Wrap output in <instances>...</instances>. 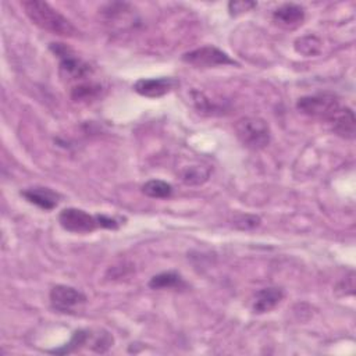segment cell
<instances>
[{
    "mask_svg": "<svg viewBox=\"0 0 356 356\" xmlns=\"http://www.w3.org/2000/svg\"><path fill=\"white\" fill-rule=\"evenodd\" d=\"M21 6L28 18L40 29L65 38L78 36L79 32L74 26V24L61 13H58V10L53 8L49 3L39 0H28L22 1Z\"/></svg>",
    "mask_w": 356,
    "mask_h": 356,
    "instance_id": "6da1fadb",
    "label": "cell"
},
{
    "mask_svg": "<svg viewBox=\"0 0 356 356\" xmlns=\"http://www.w3.org/2000/svg\"><path fill=\"white\" fill-rule=\"evenodd\" d=\"M235 134L239 142L252 150L264 149L271 139L270 125L261 117H242L235 122Z\"/></svg>",
    "mask_w": 356,
    "mask_h": 356,
    "instance_id": "7a4b0ae2",
    "label": "cell"
},
{
    "mask_svg": "<svg viewBox=\"0 0 356 356\" xmlns=\"http://www.w3.org/2000/svg\"><path fill=\"white\" fill-rule=\"evenodd\" d=\"M50 50L60 60V74L63 78L68 81H81L92 72L90 65L78 57L67 44L60 42L50 43Z\"/></svg>",
    "mask_w": 356,
    "mask_h": 356,
    "instance_id": "3957f363",
    "label": "cell"
},
{
    "mask_svg": "<svg viewBox=\"0 0 356 356\" xmlns=\"http://www.w3.org/2000/svg\"><path fill=\"white\" fill-rule=\"evenodd\" d=\"M339 107L338 97L328 92L303 96L296 102V108L302 114L324 120H330Z\"/></svg>",
    "mask_w": 356,
    "mask_h": 356,
    "instance_id": "277c9868",
    "label": "cell"
},
{
    "mask_svg": "<svg viewBox=\"0 0 356 356\" xmlns=\"http://www.w3.org/2000/svg\"><path fill=\"white\" fill-rule=\"evenodd\" d=\"M182 61L196 68H211L220 65H238L225 51L214 46H203L182 54Z\"/></svg>",
    "mask_w": 356,
    "mask_h": 356,
    "instance_id": "5b68a950",
    "label": "cell"
},
{
    "mask_svg": "<svg viewBox=\"0 0 356 356\" xmlns=\"http://www.w3.org/2000/svg\"><path fill=\"white\" fill-rule=\"evenodd\" d=\"M60 225L74 234H89L96 228H100L97 214H89L88 211L76 207L63 209L58 214Z\"/></svg>",
    "mask_w": 356,
    "mask_h": 356,
    "instance_id": "8992f818",
    "label": "cell"
},
{
    "mask_svg": "<svg viewBox=\"0 0 356 356\" xmlns=\"http://www.w3.org/2000/svg\"><path fill=\"white\" fill-rule=\"evenodd\" d=\"M86 302V296L70 285H56L50 289L51 307L61 313H72Z\"/></svg>",
    "mask_w": 356,
    "mask_h": 356,
    "instance_id": "52a82bcc",
    "label": "cell"
},
{
    "mask_svg": "<svg viewBox=\"0 0 356 356\" xmlns=\"http://www.w3.org/2000/svg\"><path fill=\"white\" fill-rule=\"evenodd\" d=\"M178 85L179 82L175 78H170V76L140 78L134 83V90L140 96L156 99L167 95Z\"/></svg>",
    "mask_w": 356,
    "mask_h": 356,
    "instance_id": "ba28073f",
    "label": "cell"
},
{
    "mask_svg": "<svg viewBox=\"0 0 356 356\" xmlns=\"http://www.w3.org/2000/svg\"><path fill=\"white\" fill-rule=\"evenodd\" d=\"M273 21L285 29H295L305 21V8L300 4L285 3L274 10Z\"/></svg>",
    "mask_w": 356,
    "mask_h": 356,
    "instance_id": "9c48e42d",
    "label": "cell"
},
{
    "mask_svg": "<svg viewBox=\"0 0 356 356\" xmlns=\"http://www.w3.org/2000/svg\"><path fill=\"white\" fill-rule=\"evenodd\" d=\"M331 129L341 138L353 139L356 134L355 114L349 107H339L335 114L328 120Z\"/></svg>",
    "mask_w": 356,
    "mask_h": 356,
    "instance_id": "30bf717a",
    "label": "cell"
},
{
    "mask_svg": "<svg viewBox=\"0 0 356 356\" xmlns=\"http://www.w3.org/2000/svg\"><path fill=\"white\" fill-rule=\"evenodd\" d=\"M21 196H24L29 203L43 209V210H53L60 199V195L51 191L50 188L44 186H33L28 188L21 192Z\"/></svg>",
    "mask_w": 356,
    "mask_h": 356,
    "instance_id": "8fae6325",
    "label": "cell"
},
{
    "mask_svg": "<svg viewBox=\"0 0 356 356\" xmlns=\"http://www.w3.org/2000/svg\"><path fill=\"white\" fill-rule=\"evenodd\" d=\"M284 299V291L277 286H267L254 293L252 309L257 314L273 310Z\"/></svg>",
    "mask_w": 356,
    "mask_h": 356,
    "instance_id": "7c38bea8",
    "label": "cell"
},
{
    "mask_svg": "<svg viewBox=\"0 0 356 356\" xmlns=\"http://www.w3.org/2000/svg\"><path fill=\"white\" fill-rule=\"evenodd\" d=\"M102 89V85L96 82H81L71 89V99L78 103H89L100 96Z\"/></svg>",
    "mask_w": 356,
    "mask_h": 356,
    "instance_id": "4fadbf2b",
    "label": "cell"
},
{
    "mask_svg": "<svg viewBox=\"0 0 356 356\" xmlns=\"http://www.w3.org/2000/svg\"><path fill=\"white\" fill-rule=\"evenodd\" d=\"M149 286L152 289H171V288H182L185 286V282L178 273L164 271L153 275L149 281Z\"/></svg>",
    "mask_w": 356,
    "mask_h": 356,
    "instance_id": "5bb4252c",
    "label": "cell"
},
{
    "mask_svg": "<svg viewBox=\"0 0 356 356\" xmlns=\"http://www.w3.org/2000/svg\"><path fill=\"white\" fill-rule=\"evenodd\" d=\"M142 192L149 197L164 199L171 196L172 186L161 179H150L142 185Z\"/></svg>",
    "mask_w": 356,
    "mask_h": 356,
    "instance_id": "9a60e30c",
    "label": "cell"
},
{
    "mask_svg": "<svg viewBox=\"0 0 356 356\" xmlns=\"http://www.w3.org/2000/svg\"><path fill=\"white\" fill-rule=\"evenodd\" d=\"M295 50L306 57L317 56L321 51V40L316 35H306L295 40Z\"/></svg>",
    "mask_w": 356,
    "mask_h": 356,
    "instance_id": "2e32d148",
    "label": "cell"
},
{
    "mask_svg": "<svg viewBox=\"0 0 356 356\" xmlns=\"http://www.w3.org/2000/svg\"><path fill=\"white\" fill-rule=\"evenodd\" d=\"M90 335H92V332L88 330H78L72 334L71 339L63 348L53 349L50 352L51 353H71V352L76 350L78 348H81L82 345H85L88 342V339L90 338Z\"/></svg>",
    "mask_w": 356,
    "mask_h": 356,
    "instance_id": "e0dca14e",
    "label": "cell"
},
{
    "mask_svg": "<svg viewBox=\"0 0 356 356\" xmlns=\"http://www.w3.org/2000/svg\"><path fill=\"white\" fill-rule=\"evenodd\" d=\"M210 175V170L200 167V165H195V167H189L182 172V181L188 185H199L203 184L204 181L209 179Z\"/></svg>",
    "mask_w": 356,
    "mask_h": 356,
    "instance_id": "ac0fdd59",
    "label": "cell"
},
{
    "mask_svg": "<svg viewBox=\"0 0 356 356\" xmlns=\"http://www.w3.org/2000/svg\"><path fill=\"white\" fill-rule=\"evenodd\" d=\"M92 345L96 352H106L113 345V337L108 332L102 331V332L93 335Z\"/></svg>",
    "mask_w": 356,
    "mask_h": 356,
    "instance_id": "d6986e66",
    "label": "cell"
},
{
    "mask_svg": "<svg viewBox=\"0 0 356 356\" xmlns=\"http://www.w3.org/2000/svg\"><path fill=\"white\" fill-rule=\"evenodd\" d=\"M256 7L254 1H229L228 3V10L232 15H238L241 13H246L250 8Z\"/></svg>",
    "mask_w": 356,
    "mask_h": 356,
    "instance_id": "ffe728a7",
    "label": "cell"
},
{
    "mask_svg": "<svg viewBox=\"0 0 356 356\" xmlns=\"http://www.w3.org/2000/svg\"><path fill=\"white\" fill-rule=\"evenodd\" d=\"M239 228L242 229H250V228H254L260 224V218L257 216H250V214H245V216H241L236 222H235Z\"/></svg>",
    "mask_w": 356,
    "mask_h": 356,
    "instance_id": "44dd1931",
    "label": "cell"
},
{
    "mask_svg": "<svg viewBox=\"0 0 356 356\" xmlns=\"http://www.w3.org/2000/svg\"><path fill=\"white\" fill-rule=\"evenodd\" d=\"M99 225L100 228H108V229H117L120 227V221L115 217H110L106 214H97Z\"/></svg>",
    "mask_w": 356,
    "mask_h": 356,
    "instance_id": "7402d4cb",
    "label": "cell"
}]
</instances>
